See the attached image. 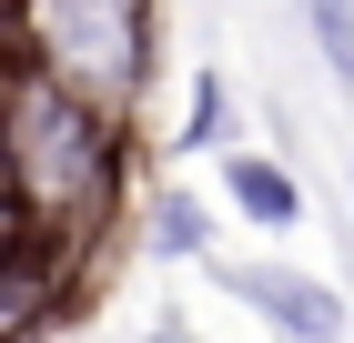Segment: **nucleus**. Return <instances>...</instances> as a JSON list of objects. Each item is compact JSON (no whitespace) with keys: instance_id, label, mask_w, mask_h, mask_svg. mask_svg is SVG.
<instances>
[{"instance_id":"3","label":"nucleus","mask_w":354,"mask_h":343,"mask_svg":"<svg viewBox=\"0 0 354 343\" xmlns=\"http://www.w3.org/2000/svg\"><path fill=\"white\" fill-rule=\"evenodd\" d=\"M223 283L243 293L253 313H273V323H283L294 343H334V333H344V303H334L324 283H304V273H273V263H233Z\"/></svg>"},{"instance_id":"2","label":"nucleus","mask_w":354,"mask_h":343,"mask_svg":"<svg viewBox=\"0 0 354 343\" xmlns=\"http://www.w3.org/2000/svg\"><path fill=\"white\" fill-rule=\"evenodd\" d=\"M30 61L91 101H132L152 71V0H21Z\"/></svg>"},{"instance_id":"5","label":"nucleus","mask_w":354,"mask_h":343,"mask_svg":"<svg viewBox=\"0 0 354 343\" xmlns=\"http://www.w3.org/2000/svg\"><path fill=\"white\" fill-rule=\"evenodd\" d=\"M304 30L324 41V71L354 91V0H304Z\"/></svg>"},{"instance_id":"7","label":"nucleus","mask_w":354,"mask_h":343,"mask_svg":"<svg viewBox=\"0 0 354 343\" xmlns=\"http://www.w3.org/2000/svg\"><path fill=\"white\" fill-rule=\"evenodd\" d=\"M162 343H183V333H162Z\"/></svg>"},{"instance_id":"6","label":"nucleus","mask_w":354,"mask_h":343,"mask_svg":"<svg viewBox=\"0 0 354 343\" xmlns=\"http://www.w3.org/2000/svg\"><path fill=\"white\" fill-rule=\"evenodd\" d=\"M152 233H162V253H203V202L192 192H162L152 202Z\"/></svg>"},{"instance_id":"4","label":"nucleus","mask_w":354,"mask_h":343,"mask_svg":"<svg viewBox=\"0 0 354 343\" xmlns=\"http://www.w3.org/2000/svg\"><path fill=\"white\" fill-rule=\"evenodd\" d=\"M223 192H233V202H243L253 222H263V233H294V212H304V192L283 182V172H273L263 152H233V161H223Z\"/></svg>"},{"instance_id":"1","label":"nucleus","mask_w":354,"mask_h":343,"mask_svg":"<svg viewBox=\"0 0 354 343\" xmlns=\"http://www.w3.org/2000/svg\"><path fill=\"white\" fill-rule=\"evenodd\" d=\"M111 182H122L111 101H91L61 71L21 61V81H10V202H21V233L61 242V253H91V222H102Z\"/></svg>"}]
</instances>
